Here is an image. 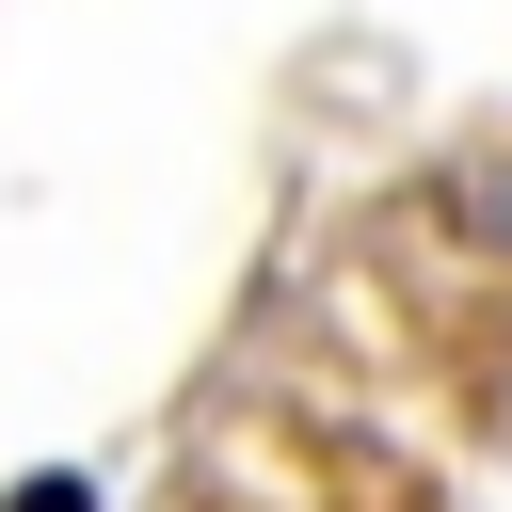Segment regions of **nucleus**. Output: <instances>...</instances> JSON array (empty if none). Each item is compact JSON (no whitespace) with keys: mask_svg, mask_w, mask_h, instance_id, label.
<instances>
[{"mask_svg":"<svg viewBox=\"0 0 512 512\" xmlns=\"http://www.w3.org/2000/svg\"><path fill=\"white\" fill-rule=\"evenodd\" d=\"M0 512H96V480H80V464H48V480H16Z\"/></svg>","mask_w":512,"mask_h":512,"instance_id":"nucleus-1","label":"nucleus"}]
</instances>
